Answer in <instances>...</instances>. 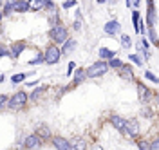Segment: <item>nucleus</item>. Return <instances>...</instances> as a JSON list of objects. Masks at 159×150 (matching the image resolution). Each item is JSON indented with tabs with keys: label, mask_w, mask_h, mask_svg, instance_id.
Masks as SVG:
<instances>
[{
	"label": "nucleus",
	"mask_w": 159,
	"mask_h": 150,
	"mask_svg": "<svg viewBox=\"0 0 159 150\" xmlns=\"http://www.w3.org/2000/svg\"><path fill=\"white\" fill-rule=\"evenodd\" d=\"M119 69H121V76H123L125 80H134V70H132V67H129V65H121Z\"/></svg>",
	"instance_id": "nucleus-11"
},
{
	"label": "nucleus",
	"mask_w": 159,
	"mask_h": 150,
	"mask_svg": "<svg viewBox=\"0 0 159 150\" xmlns=\"http://www.w3.org/2000/svg\"><path fill=\"white\" fill-rule=\"evenodd\" d=\"M132 18H134L136 31H143V25H141V22H139V13H138V11H134V13H132Z\"/></svg>",
	"instance_id": "nucleus-19"
},
{
	"label": "nucleus",
	"mask_w": 159,
	"mask_h": 150,
	"mask_svg": "<svg viewBox=\"0 0 159 150\" xmlns=\"http://www.w3.org/2000/svg\"><path fill=\"white\" fill-rule=\"evenodd\" d=\"M42 94H45V87H38V89H34L31 92V101H38V98Z\"/></svg>",
	"instance_id": "nucleus-18"
},
{
	"label": "nucleus",
	"mask_w": 159,
	"mask_h": 150,
	"mask_svg": "<svg viewBox=\"0 0 159 150\" xmlns=\"http://www.w3.org/2000/svg\"><path fill=\"white\" fill-rule=\"evenodd\" d=\"M119 29H121V24L118 20H109L105 25H103V31L109 34V36H114V34H118Z\"/></svg>",
	"instance_id": "nucleus-5"
},
{
	"label": "nucleus",
	"mask_w": 159,
	"mask_h": 150,
	"mask_svg": "<svg viewBox=\"0 0 159 150\" xmlns=\"http://www.w3.org/2000/svg\"><path fill=\"white\" fill-rule=\"evenodd\" d=\"M74 47H76V42L74 40H65V45H63V49L60 51V52H61V54H70Z\"/></svg>",
	"instance_id": "nucleus-14"
},
{
	"label": "nucleus",
	"mask_w": 159,
	"mask_h": 150,
	"mask_svg": "<svg viewBox=\"0 0 159 150\" xmlns=\"http://www.w3.org/2000/svg\"><path fill=\"white\" fill-rule=\"evenodd\" d=\"M40 145H42V139H40L36 134L27 136V138H25V141H24V147H25V148H31V150L40 148Z\"/></svg>",
	"instance_id": "nucleus-6"
},
{
	"label": "nucleus",
	"mask_w": 159,
	"mask_h": 150,
	"mask_svg": "<svg viewBox=\"0 0 159 150\" xmlns=\"http://www.w3.org/2000/svg\"><path fill=\"white\" fill-rule=\"evenodd\" d=\"M70 147H72V150H85L87 148V143H85L83 138H74V141L70 143Z\"/></svg>",
	"instance_id": "nucleus-10"
},
{
	"label": "nucleus",
	"mask_w": 159,
	"mask_h": 150,
	"mask_svg": "<svg viewBox=\"0 0 159 150\" xmlns=\"http://www.w3.org/2000/svg\"><path fill=\"white\" fill-rule=\"evenodd\" d=\"M99 56H101L103 60H112V58L116 56V52H114V51H110V49L101 47V49H99ZM103 60H101V61H103Z\"/></svg>",
	"instance_id": "nucleus-15"
},
{
	"label": "nucleus",
	"mask_w": 159,
	"mask_h": 150,
	"mask_svg": "<svg viewBox=\"0 0 159 150\" xmlns=\"http://www.w3.org/2000/svg\"><path fill=\"white\" fill-rule=\"evenodd\" d=\"M25 103H27V94L24 90H18L16 94H13L9 100H7V107L11 110H20Z\"/></svg>",
	"instance_id": "nucleus-1"
},
{
	"label": "nucleus",
	"mask_w": 159,
	"mask_h": 150,
	"mask_svg": "<svg viewBox=\"0 0 159 150\" xmlns=\"http://www.w3.org/2000/svg\"><path fill=\"white\" fill-rule=\"evenodd\" d=\"M31 6V2H16L15 0V9L18 11V13H24V11H27Z\"/></svg>",
	"instance_id": "nucleus-17"
},
{
	"label": "nucleus",
	"mask_w": 159,
	"mask_h": 150,
	"mask_svg": "<svg viewBox=\"0 0 159 150\" xmlns=\"http://www.w3.org/2000/svg\"><path fill=\"white\" fill-rule=\"evenodd\" d=\"M52 143H54V147H56V150H72V147H70V143L65 138H54L52 139Z\"/></svg>",
	"instance_id": "nucleus-8"
},
{
	"label": "nucleus",
	"mask_w": 159,
	"mask_h": 150,
	"mask_svg": "<svg viewBox=\"0 0 159 150\" xmlns=\"http://www.w3.org/2000/svg\"><path fill=\"white\" fill-rule=\"evenodd\" d=\"M72 69H74V61H70V63H69V74L72 72Z\"/></svg>",
	"instance_id": "nucleus-34"
},
{
	"label": "nucleus",
	"mask_w": 159,
	"mask_h": 150,
	"mask_svg": "<svg viewBox=\"0 0 159 150\" xmlns=\"http://www.w3.org/2000/svg\"><path fill=\"white\" fill-rule=\"evenodd\" d=\"M87 78V74H85V69H78L76 72H74V78H72V83L74 85H78V83H81V81Z\"/></svg>",
	"instance_id": "nucleus-12"
},
{
	"label": "nucleus",
	"mask_w": 159,
	"mask_h": 150,
	"mask_svg": "<svg viewBox=\"0 0 159 150\" xmlns=\"http://www.w3.org/2000/svg\"><path fill=\"white\" fill-rule=\"evenodd\" d=\"M121 45H123V47H127V49L130 47V36H129V34H123V36H121Z\"/></svg>",
	"instance_id": "nucleus-24"
},
{
	"label": "nucleus",
	"mask_w": 159,
	"mask_h": 150,
	"mask_svg": "<svg viewBox=\"0 0 159 150\" xmlns=\"http://www.w3.org/2000/svg\"><path fill=\"white\" fill-rule=\"evenodd\" d=\"M107 65H109V67H114V69H119L123 63H121V60H118V58H112V60H110V63H107Z\"/></svg>",
	"instance_id": "nucleus-23"
},
{
	"label": "nucleus",
	"mask_w": 159,
	"mask_h": 150,
	"mask_svg": "<svg viewBox=\"0 0 159 150\" xmlns=\"http://www.w3.org/2000/svg\"><path fill=\"white\" fill-rule=\"evenodd\" d=\"M24 80H25V74H24V72H20V74H15V76L11 78V81H13V83H20V81H24Z\"/></svg>",
	"instance_id": "nucleus-22"
},
{
	"label": "nucleus",
	"mask_w": 159,
	"mask_h": 150,
	"mask_svg": "<svg viewBox=\"0 0 159 150\" xmlns=\"http://www.w3.org/2000/svg\"><path fill=\"white\" fill-rule=\"evenodd\" d=\"M0 11H2V0H0Z\"/></svg>",
	"instance_id": "nucleus-35"
},
{
	"label": "nucleus",
	"mask_w": 159,
	"mask_h": 150,
	"mask_svg": "<svg viewBox=\"0 0 159 150\" xmlns=\"http://www.w3.org/2000/svg\"><path fill=\"white\" fill-rule=\"evenodd\" d=\"M7 100H9V98H7L6 94H2V96H0V110L4 109V107H7Z\"/></svg>",
	"instance_id": "nucleus-26"
},
{
	"label": "nucleus",
	"mask_w": 159,
	"mask_h": 150,
	"mask_svg": "<svg viewBox=\"0 0 159 150\" xmlns=\"http://www.w3.org/2000/svg\"><path fill=\"white\" fill-rule=\"evenodd\" d=\"M60 56H61V52L56 45H49L47 51H45V56H43V60L45 63H49V65H54V63H58L60 61Z\"/></svg>",
	"instance_id": "nucleus-4"
},
{
	"label": "nucleus",
	"mask_w": 159,
	"mask_h": 150,
	"mask_svg": "<svg viewBox=\"0 0 159 150\" xmlns=\"http://www.w3.org/2000/svg\"><path fill=\"white\" fill-rule=\"evenodd\" d=\"M6 54H9V51H7L4 45H2V43H0V58H2V56H6Z\"/></svg>",
	"instance_id": "nucleus-32"
},
{
	"label": "nucleus",
	"mask_w": 159,
	"mask_h": 150,
	"mask_svg": "<svg viewBox=\"0 0 159 150\" xmlns=\"http://www.w3.org/2000/svg\"><path fill=\"white\" fill-rule=\"evenodd\" d=\"M139 150H150V145L147 143V141H139Z\"/></svg>",
	"instance_id": "nucleus-28"
},
{
	"label": "nucleus",
	"mask_w": 159,
	"mask_h": 150,
	"mask_svg": "<svg viewBox=\"0 0 159 150\" xmlns=\"http://www.w3.org/2000/svg\"><path fill=\"white\" fill-rule=\"evenodd\" d=\"M42 7H45V0H36V2H33L29 6V9H42Z\"/></svg>",
	"instance_id": "nucleus-21"
},
{
	"label": "nucleus",
	"mask_w": 159,
	"mask_h": 150,
	"mask_svg": "<svg viewBox=\"0 0 159 150\" xmlns=\"http://www.w3.org/2000/svg\"><path fill=\"white\" fill-rule=\"evenodd\" d=\"M125 132L129 134V136H138V132H139V123L136 120H129V121H125Z\"/></svg>",
	"instance_id": "nucleus-7"
},
{
	"label": "nucleus",
	"mask_w": 159,
	"mask_h": 150,
	"mask_svg": "<svg viewBox=\"0 0 159 150\" xmlns=\"http://www.w3.org/2000/svg\"><path fill=\"white\" fill-rule=\"evenodd\" d=\"M42 61H45V60H43V56L40 54L38 58H34V60H31V61H29V65H36V63H42Z\"/></svg>",
	"instance_id": "nucleus-29"
},
{
	"label": "nucleus",
	"mask_w": 159,
	"mask_h": 150,
	"mask_svg": "<svg viewBox=\"0 0 159 150\" xmlns=\"http://www.w3.org/2000/svg\"><path fill=\"white\" fill-rule=\"evenodd\" d=\"M0 18H2V11H0Z\"/></svg>",
	"instance_id": "nucleus-36"
},
{
	"label": "nucleus",
	"mask_w": 159,
	"mask_h": 150,
	"mask_svg": "<svg viewBox=\"0 0 159 150\" xmlns=\"http://www.w3.org/2000/svg\"><path fill=\"white\" fill-rule=\"evenodd\" d=\"M24 49H25V43H24V42L13 43V47H11V51H9V56H11V58H18L20 52H22Z\"/></svg>",
	"instance_id": "nucleus-9"
},
{
	"label": "nucleus",
	"mask_w": 159,
	"mask_h": 150,
	"mask_svg": "<svg viewBox=\"0 0 159 150\" xmlns=\"http://www.w3.org/2000/svg\"><path fill=\"white\" fill-rule=\"evenodd\" d=\"M150 36H152V42H154V43H157V36H156V31L154 29L150 31Z\"/></svg>",
	"instance_id": "nucleus-33"
},
{
	"label": "nucleus",
	"mask_w": 159,
	"mask_h": 150,
	"mask_svg": "<svg viewBox=\"0 0 159 150\" xmlns=\"http://www.w3.org/2000/svg\"><path fill=\"white\" fill-rule=\"evenodd\" d=\"M110 123H112L118 130L125 129V120H123V118H119V116H110Z\"/></svg>",
	"instance_id": "nucleus-13"
},
{
	"label": "nucleus",
	"mask_w": 159,
	"mask_h": 150,
	"mask_svg": "<svg viewBox=\"0 0 159 150\" xmlns=\"http://www.w3.org/2000/svg\"><path fill=\"white\" fill-rule=\"evenodd\" d=\"M51 38L56 42V43H63V42L67 40V29H65L61 24L52 25V29H51Z\"/></svg>",
	"instance_id": "nucleus-3"
},
{
	"label": "nucleus",
	"mask_w": 159,
	"mask_h": 150,
	"mask_svg": "<svg viewBox=\"0 0 159 150\" xmlns=\"http://www.w3.org/2000/svg\"><path fill=\"white\" fill-rule=\"evenodd\" d=\"M72 6H76V0H69V2H65V4H63V7H65V9H69V7H72Z\"/></svg>",
	"instance_id": "nucleus-31"
},
{
	"label": "nucleus",
	"mask_w": 159,
	"mask_h": 150,
	"mask_svg": "<svg viewBox=\"0 0 159 150\" xmlns=\"http://www.w3.org/2000/svg\"><path fill=\"white\" fill-rule=\"evenodd\" d=\"M129 58H130V61H134V63H136V65H143V60H141V58H139L138 54H130Z\"/></svg>",
	"instance_id": "nucleus-25"
},
{
	"label": "nucleus",
	"mask_w": 159,
	"mask_h": 150,
	"mask_svg": "<svg viewBox=\"0 0 159 150\" xmlns=\"http://www.w3.org/2000/svg\"><path fill=\"white\" fill-rule=\"evenodd\" d=\"M148 24H150V25H154V24H156V11H154V9L148 13Z\"/></svg>",
	"instance_id": "nucleus-27"
},
{
	"label": "nucleus",
	"mask_w": 159,
	"mask_h": 150,
	"mask_svg": "<svg viewBox=\"0 0 159 150\" xmlns=\"http://www.w3.org/2000/svg\"><path fill=\"white\" fill-rule=\"evenodd\" d=\"M138 90H139V98H141V101L147 103V100H148V96H150L148 89H147L145 85H138Z\"/></svg>",
	"instance_id": "nucleus-16"
},
{
	"label": "nucleus",
	"mask_w": 159,
	"mask_h": 150,
	"mask_svg": "<svg viewBox=\"0 0 159 150\" xmlns=\"http://www.w3.org/2000/svg\"><path fill=\"white\" fill-rule=\"evenodd\" d=\"M107 70H109V65L105 61H94L89 69L85 70V74H87V78H96V76L105 74Z\"/></svg>",
	"instance_id": "nucleus-2"
},
{
	"label": "nucleus",
	"mask_w": 159,
	"mask_h": 150,
	"mask_svg": "<svg viewBox=\"0 0 159 150\" xmlns=\"http://www.w3.org/2000/svg\"><path fill=\"white\" fill-rule=\"evenodd\" d=\"M13 9H15V0H13V2H7V4L4 6L2 15H6V16H7V15H11V11H13Z\"/></svg>",
	"instance_id": "nucleus-20"
},
{
	"label": "nucleus",
	"mask_w": 159,
	"mask_h": 150,
	"mask_svg": "<svg viewBox=\"0 0 159 150\" xmlns=\"http://www.w3.org/2000/svg\"><path fill=\"white\" fill-rule=\"evenodd\" d=\"M145 78H148L150 81H154V83H157V78L152 74V72H145Z\"/></svg>",
	"instance_id": "nucleus-30"
}]
</instances>
